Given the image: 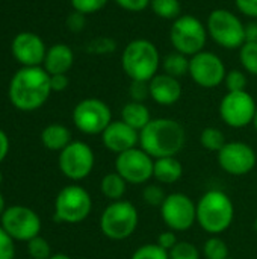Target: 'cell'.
<instances>
[{
    "label": "cell",
    "instance_id": "cell-7",
    "mask_svg": "<svg viewBox=\"0 0 257 259\" xmlns=\"http://www.w3.org/2000/svg\"><path fill=\"white\" fill-rule=\"evenodd\" d=\"M139 215L136 208L127 200L109 203L100 217V229L103 235L114 241H123L133 235L138 228Z\"/></svg>",
    "mask_w": 257,
    "mask_h": 259
},
{
    "label": "cell",
    "instance_id": "cell-2",
    "mask_svg": "<svg viewBox=\"0 0 257 259\" xmlns=\"http://www.w3.org/2000/svg\"><path fill=\"white\" fill-rule=\"evenodd\" d=\"M186 132L183 126L173 118H151L139 132V147L153 159L176 156L183 150Z\"/></svg>",
    "mask_w": 257,
    "mask_h": 259
},
{
    "label": "cell",
    "instance_id": "cell-40",
    "mask_svg": "<svg viewBox=\"0 0 257 259\" xmlns=\"http://www.w3.org/2000/svg\"><path fill=\"white\" fill-rule=\"evenodd\" d=\"M120 8L129 12H142L150 8L151 0H114Z\"/></svg>",
    "mask_w": 257,
    "mask_h": 259
},
{
    "label": "cell",
    "instance_id": "cell-45",
    "mask_svg": "<svg viewBox=\"0 0 257 259\" xmlns=\"http://www.w3.org/2000/svg\"><path fill=\"white\" fill-rule=\"evenodd\" d=\"M8 152H9V138H8V135L0 129V162L6 158Z\"/></svg>",
    "mask_w": 257,
    "mask_h": 259
},
{
    "label": "cell",
    "instance_id": "cell-38",
    "mask_svg": "<svg viewBox=\"0 0 257 259\" xmlns=\"http://www.w3.org/2000/svg\"><path fill=\"white\" fill-rule=\"evenodd\" d=\"M14 256H15L14 240L0 226V259H14Z\"/></svg>",
    "mask_w": 257,
    "mask_h": 259
},
{
    "label": "cell",
    "instance_id": "cell-24",
    "mask_svg": "<svg viewBox=\"0 0 257 259\" xmlns=\"http://www.w3.org/2000/svg\"><path fill=\"white\" fill-rule=\"evenodd\" d=\"M161 67L165 74H170L176 79L183 77L189 74V56L174 50L162 58Z\"/></svg>",
    "mask_w": 257,
    "mask_h": 259
},
{
    "label": "cell",
    "instance_id": "cell-51",
    "mask_svg": "<svg viewBox=\"0 0 257 259\" xmlns=\"http://www.w3.org/2000/svg\"><path fill=\"white\" fill-rule=\"evenodd\" d=\"M229 259H235V258H229Z\"/></svg>",
    "mask_w": 257,
    "mask_h": 259
},
{
    "label": "cell",
    "instance_id": "cell-16",
    "mask_svg": "<svg viewBox=\"0 0 257 259\" xmlns=\"http://www.w3.org/2000/svg\"><path fill=\"white\" fill-rule=\"evenodd\" d=\"M257 156L253 147L242 141L226 143V146L218 152L220 167L232 176L248 175L256 167Z\"/></svg>",
    "mask_w": 257,
    "mask_h": 259
},
{
    "label": "cell",
    "instance_id": "cell-13",
    "mask_svg": "<svg viewBox=\"0 0 257 259\" xmlns=\"http://www.w3.org/2000/svg\"><path fill=\"white\" fill-rule=\"evenodd\" d=\"M227 68L224 61L214 52L203 50L189 58V76L201 88L212 90L224 83Z\"/></svg>",
    "mask_w": 257,
    "mask_h": 259
},
{
    "label": "cell",
    "instance_id": "cell-31",
    "mask_svg": "<svg viewBox=\"0 0 257 259\" xmlns=\"http://www.w3.org/2000/svg\"><path fill=\"white\" fill-rule=\"evenodd\" d=\"M130 259H170V253L162 249L158 243L139 246Z\"/></svg>",
    "mask_w": 257,
    "mask_h": 259
},
{
    "label": "cell",
    "instance_id": "cell-44",
    "mask_svg": "<svg viewBox=\"0 0 257 259\" xmlns=\"http://www.w3.org/2000/svg\"><path fill=\"white\" fill-rule=\"evenodd\" d=\"M245 42H257V21L245 24Z\"/></svg>",
    "mask_w": 257,
    "mask_h": 259
},
{
    "label": "cell",
    "instance_id": "cell-43",
    "mask_svg": "<svg viewBox=\"0 0 257 259\" xmlns=\"http://www.w3.org/2000/svg\"><path fill=\"white\" fill-rule=\"evenodd\" d=\"M70 85V79L67 74H52L50 76V87H52V91H56V93H61V91H65Z\"/></svg>",
    "mask_w": 257,
    "mask_h": 259
},
{
    "label": "cell",
    "instance_id": "cell-20",
    "mask_svg": "<svg viewBox=\"0 0 257 259\" xmlns=\"http://www.w3.org/2000/svg\"><path fill=\"white\" fill-rule=\"evenodd\" d=\"M74 64V52L64 42H56L47 49L42 67L52 74H67Z\"/></svg>",
    "mask_w": 257,
    "mask_h": 259
},
{
    "label": "cell",
    "instance_id": "cell-46",
    "mask_svg": "<svg viewBox=\"0 0 257 259\" xmlns=\"http://www.w3.org/2000/svg\"><path fill=\"white\" fill-rule=\"evenodd\" d=\"M5 211H6V203H5V199H3V196L0 193V219H2V215H3Z\"/></svg>",
    "mask_w": 257,
    "mask_h": 259
},
{
    "label": "cell",
    "instance_id": "cell-14",
    "mask_svg": "<svg viewBox=\"0 0 257 259\" xmlns=\"http://www.w3.org/2000/svg\"><path fill=\"white\" fill-rule=\"evenodd\" d=\"M94 152L83 141H71L59 152V168L62 175L71 181L88 178L94 168Z\"/></svg>",
    "mask_w": 257,
    "mask_h": 259
},
{
    "label": "cell",
    "instance_id": "cell-5",
    "mask_svg": "<svg viewBox=\"0 0 257 259\" xmlns=\"http://www.w3.org/2000/svg\"><path fill=\"white\" fill-rule=\"evenodd\" d=\"M206 24L189 14H183L176 18L170 27V41L176 52L186 56H194L204 50L208 42Z\"/></svg>",
    "mask_w": 257,
    "mask_h": 259
},
{
    "label": "cell",
    "instance_id": "cell-47",
    "mask_svg": "<svg viewBox=\"0 0 257 259\" xmlns=\"http://www.w3.org/2000/svg\"><path fill=\"white\" fill-rule=\"evenodd\" d=\"M48 259H71L68 255H65V253H56V255H52Z\"/></svg>",
    "mask_w": 257,
    "mask_h": 259
},
{
    "label": "cell",
    "instance_id": "cell-48",
    "mask_svg": "<svg viewBox=\"0 0 257 259\" xmlns=\"http://www.w3.org/2000/svg\"><path fill=\"white\" fill-rule=\"evenodd\" d=\"M253 126H254V129H256V132H257V111H256V115H254V120H253Z\"/></svg>",
    "mask_w": 257,
    "mask_h": 259
},
{
    "label": "cell",
    "instance_id": "cell-41",
    "mask_svg": "<svg viewBox=\"0 0 257 259\" xmlns=\"http://www.w3.org/2000/svg\"><path fill=\"white\" fill-rule=\"evenodd\" d=\"M235 5L241 14L257 20V0H235Z\"/></svg>",
    "mask_w": 257,
    "mask_h": 259
},
{
    "label": "cell",
    "instance_id": "cell-12",
    "mask_svg": "<svg viewBox=\"0 0 257 259\" xmlns=\"http://www.w3.org/2000/svg\"><path fill=\"white\" fill-rule=\"evenodd\" d=\"M256 111V100L247 90L227 93L220 102V117L233 129H242L253 124Z\"/></svg>",
    "mask_w": 257,
    "mask_h": 259
},
{
    "label": "cell",
    "instance_id": "cell-3",
    "mask_svg": "<svg viewBox=\"0 0 257 259\" xmlns=\"http://www.w3.org/2000/svg\"><path fill=\"white\" fill-rule=\"evenodd\" d=\"M161 62L158 47L145 38L132 39L121 55V67L130 80L150 82L158 74Z\"/></svg>",
    "mask_w": 257,
    "mask_h": 259
},
{
    "label": "cell",
    "instance_id": "cell-1",
    "mask_svg": "<svg viewBox=\"0 0 257 259\" xmlns=\"http://www.w3.org/2000/svg\"><path fill=\"white\" fill-rule=\"evenodd\" d=\"M50 74L44 67H21L9 82L8 96L20 111L39 109L50 97Z\"/></svg>",
    "mask_w": 257,
    "mask_h": 259
},
{
    "label": "cell",
    "instance_id": "cell-19",
    "mask_svg": "<svg viewBox=\"0 0 257 259\" xmlns=\"http://www.w3.org/2000/svg\"><path fill=\"white\" fill-rule=\"evenodd\" d=\"M148 88H150V99L162 106H171L177 103L183 91L179 79L165 73H158L148 82Z\"/></svg>",
    "mask_w": 257,
    "mask_h": 259
},
{
    "label": "cell",
    "instance_id": "cell-4",
    "mask_svg": "<svg viewBox=\"0 0 257 259\" xmlns=\"http://www.w3.org/2000/svg\"><path fill=\"white\" fill-rule=\"evenodd\" d=\"M233 219V202L221 190H209L197 202V223L208 234H223L232 226Z\"/></svg>",
    "mask_w": 257,
    "mask_h": 259
},
{
    "label": "cell",
    "instance_id": "cell-18",
    "mask_svg": "<svg viewBox=\"0 0 257 259\" xmlns=\"http://www.w3.org/2000/svg\"><path fill=\"white\" fill-rule=\"evenodd\" d=\"M103 146L115 153L120 155L123 152H127L130 149H135L136 144H139V132L126 124L123 120L112 121L101 134Z\"/></svg>",
    "mask_w": 257,
    "mask_h": 259
},
{
    "label": "cell",
    "instance_id": "cell-11",
    "mask_svg": "<svg viewBox=\"0 0 257 259\" xmlns=\"http://www.w3.org/2000/svg\"><path fill=\"white\" fill-rule=\"evenodd\" d=\"M161 215L170 231L185 232L197 222V205L183 193H171L161 206Z\"/></svg>",
    "mask_w": 257,
    "mask_h": 259
},
{
    "label": "cell",
    "instance_id": "cell-50",
    "mask_svg": "<svg viewBox=\"0 0 257 259\" xmlns=\"http://www.w3.org/2000/svg\"><path fill=\"white\" fill-rule=\"evenodd\" d=\"M254 229H256V232H257V219H256V222H254Z\"/></svg>",
    "mask_w": 257,
    "mask_h": 259
},
{
    "label": "cell",
    "instance_id": "cell-32",
    "mask_svg": "<svg viewBox=\"0 0 257 259\" xmlns=\"http://www.w3.org/2000/svg\"><path fill=\"white\" fill-rule=\"evenodd\" d=\"M224 85L227 88V93H236V91H245L247 88V74L238 68L227 71Z\"/></svg>",
    "mask_w": 257,
    "mask_h": 259
},
{
    "label": "cell",
    "instance_id": "cell-33",
    "mask_svg": "<svg viewBox=\"0 0 257 259\" xmlns=\"http://www.w3.org/2000/svg\"><path fill=\"white\" fill-rule=\"evenodd\" d=\"M27 253L30 259H48L52 256L50 244L47 243V240L38 235L33 240L27 241Z\"/></svg>",
    "mask_w": 257,
    "mask_h": 259
},
{
    "label": "cell",
    "instance_id": "cell-42",
    "mask_svg": "<svg viewBox=\"0 0 257 259\" xmlns=\"http://www.w3.org/2000/svg\"><path fill=\"white\" fill-rule=\"evenodd\" d=\"M162 249H165L167 252H170L179 241H177V237H176V232L174 231H165L162 232L159 237H158V241H156Z\"/></svg>",
    "mask_w": 257,
    "mask_h": 259
},
{
    "label": "cell",
    "instance_id": "cell-23",
    "mask_svg": "<svg viewBox=\"0 0 257 259\" xmlns=\"http://www.w3.org/2000/svg\"><path fill=\"white\" fill-rule=\"evenodd\" d=\"M41 141L48 150H64L71 143V132L68 127L59 123H52L45 126L41 132Z\"/></svg>",
    "mask_w": 257,
    "mask_h": 259
},
{
    "label": "cell",
    "instance_id": "cell-22",
    "mask_svg": "<svg viewBox=\"0 0 257 259\" xmlns=\"http://www.w3.org/2000/svg\"><path fill=\"white\" fill-rule=\"evenodd\" d=\"M121 120L130 127H133L135 131L141 132L151 121L150 109L147 108L145 103L130 100L121 109Z\"/></svg>",
    "mask_w": 257,
    "mask_h": 259
},
{
    "label": "cell",
    "instance_id": "cell-34",
    "mask_svg": "<svg viewBox=\"0 0 257 259\" xmlns=\"http://www.w3.org/2000/svg\"><path fill=\"white\" fill-rule=\"evenodd\" d=\"M168 253L170 259H200L198 249L189 241H179Z\"/></svg>",
    "mask_w": 257,
    "mask_h": 259
},
{
    "label": "cell",
    "instance_id": "cell-30",
    "mask_svg": "<svg viewBox=\"0 0 257 259\" xmlns=\"http://www.w3.org/2000/svg\"><path fill=\"white\" fill-rule=\"evenodd\" d=\"M85 49L92 55H109L117 50V41L111 36H97L91 39Z\"/></svg>",
    "mask_w": 257,
    "mask_h": 259
},
{
    "label": "cell",
    "instance_id": "cell-26",
    "mask_svg": "<svg viewBox=\"0 0 257 259\" xmlns=\"http://www.w3.org/2000/svg\"><path fill=\"white\" fill-rule=\"evenodd\" d=\"M150 9L153 14L164 20H176L182 15L180 0H151Z\"/></svg>",
    "mask_w": 257,
    "mask_h": 259
},
{
    "label": "cell",
    "instance_id": "cell-8",
    "mask_svg": "<svg viewBox=\"0 0 257 259\" xmlns=\"http://www.w3.org/2000/svg\"><path fill=\"white\" fill-rule=\"evenodd\" d=\"M92 209L89 193L79 185L62 188L55 200V220L61 223L76 225L83 222Z\"/></svg>",
    "mask_w": 257,
    "mask_h": 259
},
{
    "label": "cell",
    "instance_id": "cell-37",
    "mask_svg": "<svg viewBox=\"0 0 257 259\" xmlns=\"http://www.w3.org/2000/svg\"><path fill=\"white\" fill-rule=\"evenodd\" d=\"M129 96H130L132 102H141V103H144L150 97L148 82L132 80L130 87H129Z\"/></svg>",
    "mask_w": 257,
    "mask_h": 259
},
{
    "label": "cell",
    "instance_id": "cell-17",
    "mask_svg": "<svg viewBox=\"0 0 257 259\" xmlns=\"http://www.w3.org/2000/svg\"><path fill=\"white\" fill-rule=\"evenodd\" d=\"M11 52L14 59L23 67H41L47 53V47L38 33L26 30L14 36Z\"/></svg>",
    "mask_w": 257,
    "mask_h": 259
},
{
    "label": "cell",
    "instance_id": "cell-36",
    "mask_svg": "<svg viewBox=\"0 0 257 259\" xmlns=\"http://www.w3.org/2000/svg\"><path fill=\"white\" fill-rule=\"evenodd\" d=\"M165 197H167L165 191L158 185H148V187H144V190H142V199L150 206H159L161 208Z\"/></svg>",
    "mask_w": 257,
    "mask_h": 259
},
{
    "label": "cell",
    "instance_id": "cell-10",
    "mask_svg": "<svg viewBox=\"0 0 257 259\" xmlns=\"http://www.w3.org/2000/svg\"><path fill=\"white\" fill-rule=\"evenodd\" d=\"M0 226L5 232L17 241H30L41 232V219L38 214L21 205H14L6 208L0 219Z\"/></svg>",
    "mask_w": 257,
    "mask_h": 259
},
{
    "label": "cell",
    "instance_id": "cell-35",
    "mask_svg": "<svg viewBox=\"0 0 257 259\" xmlns=\"http://www.w3.org/2000/svg\"><path fill=\"white\" fill-rule=\"evenodd\" d=\"M109 0H70L73 11L82 12L85 15H91L95 14L98 11H101Z\"/></svg>",
    "mask_w": 257,
    "mask_h": 259
},
{
    "label": "cell",
    "instance_id": "cell-29",
    "mask_svg": "<svg viewBox=\"0 0 257 259\" xmlns=\"http://www.w3.org/2000/svg\"><path fill=\"white\" fill-rule=\"evenodd\" d=\"M203 253L206 259H229V246L220 237H211L203 246Z\"/></svg>",
    "mask_w": 257,
    "mask_h": 259
},
{
    "label": "cell",
    "instance_id": "cell-27",
    "mask_svg": "<svg viewBox=\"0 0 257 259\" xmlns=\"http://www.w3.org/2000/svg\"><path fill=\"white\" fill-rule=\"evenodd\" d=\"M200 143L206 150L218 153L226 146V137L223 131H220L218 127H206L201 131Z\"/></svg>",
    "mask_w": 257,
    "mask_h": 259
},
{
    "label": "cell",
    "instance_id": "cell-25",
    "mask_svg": "<svg viewBox=\"0 0 257 259\" xmlns=\"http://www.w3.org/2000/svg\"><path fill=\"white\" fill-rule=\"evenodd\" d=\"M100 188L106 199L117 202V200H123V196L126 194L127 190V182L117 171H114L103 176Z\"/></svg>",
    "mask_w": 257,
    "mask_h": 259
},
{
    "label": "cell",
    "instance_id": "cell-49",
    "mask_svg": "<svg viewBox=\"0 0 257 259\" xmlns=\"http://www.w3.org/2000/svg\"><path fill=\"white\" fill-rule=\"evenodd\" d=\"M2 181H3V176H2V171H0V184H2Z\"/></svg>",
    "mask_w": 257,
    "mask_h": 259
},
{
    "label": "cell",
    "instance_id": "cell-39",
    "mask_svg": "<svg viewBox=\"0 0 257 259\" xmlns=\"http://www.w3.org/2000/svg\"><path fill=\"white\" fill-rule=\"evenodd\" d=\"M86 26V15L77 11H73L67 17V27L71 32H82Z\"/></svg>",
    "mask_w": 257,
    "mask_h": 259
},
{
    "label": "cell",
    "instance_id": "cell-6",
    "mask_svg": "<svg viewBox=\"0 0 257 259\" xmlns=\"http://www.w3.org/2000/svg\"><path fill=\"white\" fill-rule=\"evenodd\" d=\"M206 27L209 36L223 49L239 50L245 44V24L226 8L214 9L208 17Z\"/></svg>",
    "mask_w": 257,
    "mask_h": 259
},
{
    "label": "cell",
    "instance_id": "cell-21",
    "mask_svg": "<svg viewBox=\"0 0 257 259\" xmlns=\"http://www.w3.org/2000/svg\"><path fill=\"white\" fill-rule=\"evenodd\" d=\"M183 176V165L176 156L155 159L153 178L165 185L176 184Z\"/></svg>",
    "mask_w": 257,
    "mask_h": 259
},
{
    "label": "cell",
    "instance_id": "cell-15",
    "mask_svg": "<svg viewBox=\"0 0 257 259\" xmlns=\"http://www.w3.org/2000/svg\"><path fill=\"white\" fill-rule=\"evenodd\" d=\"M155 159L145 153L141 147L130 149L117 155L115 171L127 182L135 185H142L153 178Z\"/></svg>",
    "mask_w": 257,
    "mask_h": 259
},
{
    "label": "cell",
    "instance_id": "cell-9",
    "mask_svg": "<svg viewBox=\"0 0 257 259\" xmlns=\"http://www.w3.org/2000/svg\"><path fill=\"white\" fill-rule=\"evenodd\" d=\"M74 126L86 135H101L112 123V112L108 103L100 99H83L73 109Z\"/></svg>",
    "mask_w": 257,
    "mask_h": 259
},
{
    "label": "cell",
    "instance_id": "cell-28",
    "mask_svg": "<svg viewBox=\"0 0 257 259\" xmlns=\"http://www.w3.org/2000/svg\"><path fill=\"white\" fill-rule=\"evenodd\" d=\"M239 62L248 74L257 76V42H245L239 49Z\"/></svg>",
    "mask_w": 257,
    "mask_h": 259
}]
</instances>
